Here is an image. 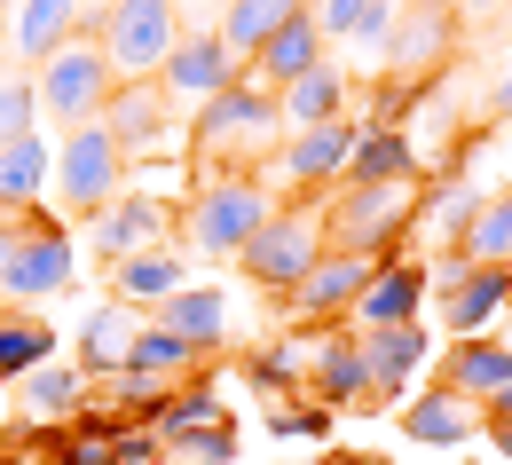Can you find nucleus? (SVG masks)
I'll return each instance as SVG.
<instances>
[{
	"label": "nucleus",
	"instance_id": "72a5a7b5",
	"mask_svg": "<svg viewBox=\"0 0 512 465\" xmlns=\"http://www.w3.org/2000/svg\"><path fill=\"white\" fill-rule=\"evenodd\" d=\"M127 371H150V379H174V387H182V379L197 371V347L150 316V324H142V339H134V363H127Z\"/></svg>",
	"mask_w": 512,
	"mask_h": 465
},
{
	"label": "nucleus",
	"instance_id": "864d4df0",
	"mask_svg": "<svg viewBox=\"0 0 512 465\" xmlns=\"http://www.w3.org/2000/svg\"><path fill=\"white\" fill-rule=\"evenodd\" d=\"M166 465H174V458H166Z\"/></svg>",
	"mask_w": 512,
	"mask_h": 465
},
{
	"label": "nucleus",
	"instance_id": "7c9ffc66",
	"mask_svg": "<svg viewBox=\"0 0 512 465\" xmlns=\"http://www.w3.org/2000/svg\"><path fill=\"white\" fill-rule=\"evenodd\" d=\"M150 426H158V442H166V458H174L190 434H205V426H229V410H221V395H213L205 379H182V387H174V402H166Z\"/></svg>",
	"mask_w": 512,
	"mask_h": 465
},
{
	"label": "nucleus",
	"instance_id": "412c9836",
	"mask_svg": "<svg viewBox=\"0 0 512 465\" xmlns=\"http://www.w3.org/2000/svg\"><path fill=\"white\" fill-rule=\"evenodd\" d=\"M142 324H150L142 308H127V300H103V308L79 324V371H87V379H111V371H127Z\"/></svg>",
	"mask_w": 512,
	"mask_h": 465
},
{
	"label": "nucleus",
	"instance_id": "a211bd4d",
	"mask_svg": "<svg viewBox=\"0 0 512 465\" xmlns=\"http://www.w3.org/2000/svg\"><path fill=\"white\" fill-rule=\"evenodd\" d=\"M182 284H190V253H182V245H150V253H134V261L111 268V300H127L142 316H158Z\"/></svg>",
	"mask_w": 512,
	"mask_h": 465
},
{
	"label": "nucleus",
	"instance_id": "bb28decb",
	"mask_svg": "<svg viewBox=\"0 0 512 465\" xmlns=\"http://www.w3.org/2000/svg\"><path fill=\"white\" fill-rule=\"evenodd\" d=\"M276 111H284V134H308V127H331V119H347V71H339V64L300 71V79L276 95Z\"/></svg>",
	"mask_w": 512,
	"mask_h": 465
},
{
	"label": "nucleus",
	"instance_id": "2f4dec72",
	"mask_svg": "<svg viewBox=\"0 0 512 465\" xmlns=\"http://www.w3.org/2000/svg\"><path fill=\"white\" fill-rule=\"evenodd\" d=\"M48 355H56V332H48L40 316H24V308H0V387L32 379Z\"/></svg>",
	"mask_w": 512,
	"mask_h": 465
},
{
	"label": "nucleus",
	"instance_id": "c9c22d12",
	"mask_svg": "<svg viewBox=\"0 0 512 465\" xmlns=\"http://www.w3.org/2000/svg\"><path fill=\"white\" fill-rule=\"evenodd\" d=\"M24 134H40V87H32V71H8L0 79V142H24Z\"/></svg>",
	"mask_w": 512,
	"mask_h": 465
},
{
	"label": "nucleus",
	"instance_id": "09e8293b",
	"mask_svg": "<svg viewBox=\"0 0 512 465\" xmlns=\"http://www.w3.org/2000/svg\"><path fill=\"white\" fill-rule=\"evenodd\" d=\"M497 111H505V119H512V71H505V87H497Z\"/></svg>",
	"mask_w": 512,
	"mask_h": 465
},
{
	"label": "nucleus",
	"instance_id": "b1692460",
	"mask_svg": "<svg viewBox=\"0 0 512 465\" xmlns=\"http://www.w3.org/2000/svg\"><path fill=\"white\" fill-rule=\"evenodd\" d=\"M87 371L79 363H40L32 379H16V410L32 418V426H64V418H79L87 410Z\"/></svg>",
	"mask_w": 512,
	"mask_h": 465
},
{
	"label": "nucleus",
	"instance_id": "4c0bfd02",
	"mask_svg": "<svg viewBox=\"0 0 512 465\" xmlns=\"http://www.w3.org/2000/svg\"><path fill=\"white\" fill-rule=\"evenodd\" d=\"M245 379L268 387V395H292V387L308 379V363H300V347H260L253 363H245Z\"/></svg>",
	"mask_w": 512,
	"mask_h": 465
},
{
	"label": "nucleus",
	"instance_id": "39448f33",
	"mask_svg": "<svg viewBox=\"0 0 512 465\" xmlns=\"http://www.w3.org/2000/svg\"><path fill=\"white\" fill-rule=\"evenodd\" d=\"M32 87H40V119H56V127H95L103 111H111V95H119V71H111V56L95 48V32H79V40H64L48 64L32 71Z\"/></svg>",
	"mask_w": 512,
	"mask_h": 465
},
{
	"label": "nucleus",
	"instance_id": "1a4fd4ad",
	"mask_svg": "<svg viewBox=\"0 0 512 465\" xmlns=\"http://www.w3.org/2000/svg\"><path fill=\"white\" fill-rule=\"evenodd\" d=\"M245 79V64L221 48V32H182L174 40V56H166V71H158V87H166V103L182 111V119H197L221 87H237Z\"/></svg>",
	"mask_w": 512,
	"mask_h": 465
},
{
	"label": "nucleus",
	"instance_id": "c85d7f7f",
	"mask_svg": "<svg viewBox=\"0 0 512 465\" xmlns=\"http://www.w3.org/2000/svg\"><path fill=\"white\" fill-rule=\"evenodd\" d=\"M158 324L182 332L197 355H213V347L229 339V292H221V284H182V292L158 308Z\"/></svg>",
	"mask_w": 512,
	"mask_h": 465
},
{
	"label": "nucleus",
	"instance_id": "f3484780",
	"mask_svg": "<svg viewBox=\"0 0 512 465\" xmlns=\"http://www.w3.org/2000/svg\"><path fill=\"white\" fill-rule=\"evenodd\" d=\"M434 300H442L449 339H481L512 308V268H465V276H457L449 292H434Z\"/></svg>",
	"mask_w": 512,
	"mask_h": 465
},
{
	"label": "nucleus",
	"instance_id": "e433bc0d",
	"mask_svg": "<svg viewBox=\"0 0 512 465\" xmlns=\"http://www.w3.org/2000/svg\"><path fill=\"white\" fill-rule=\"evenodd\" d=\"M394 24H402V0H379V8H371V16L355 24V40H347V48H355V64H371L379 79H386V48H394Z\"/></svg>",
	"mask_w": 512,
	"mask_h": 465
},
{
	"label": "nucleus",
	"instance_id": "dca6fc26",
	"mask_svg": "<svg viewBox=\"0 0 512 465\" xmlns=\"http://www.w3.org/2000/svg\"><path fill=\"white\" fill-rule=\"evenodd\" d=\"M363 363H371V402H402L410 379L434 363V332L426 324H394V332H355Z\"/></svg>",
	"mask_w": 512,
	"mask_h": 465
},
{
	"label": "nucleus",
	"instance_id": "49530a36",
	"mask_svg": "<svg viewBox=\"0 0 512 465\" xmlns=\"http://www.w3.org/2000/svg\"><path fill=\"white\" fill-rule=\"evenodd\" d=\"M174 8H182V24L197 16V32H205V16H221V0H174Z\"/></svg>",
	"mask_w": 512,
	"mask_h": 465
},
{
	"label": "nucleus",
	"instance_id": "c03bdc74",
	"mask_svg": "<svg viewBox=\"0 0 512 465\" xmlns=\"http://www.w3.org/2000/svg\"><path fill=\"white\" fill-rule=\"evenodd\" d=\"M276 434H300V442H316V434H331V410H316V402H292V410L276 418Z\"/></svg>",
	"mask_w": 512,
	"mask_h": 465
},
{
	"label": "nucleus",
	"instance_id": "0eeeda50",
	"mask_svg": "<svg viewBox=\"0 0 512 465\" xmlns=\"http://www.w3.org/2000/svg\"><path fill=\"white\" fill-rule=\"evenodd\" d=\"M323 253H331V245H323V213H316V205H276V213H268V229L237 253V268L253 276L260 292H292Z\"/></svg>",
	"mask_w": 512,
	"mask_h": 465
},
{
	"label": "nucleus",
	"instance_id": "de8ad7c7",
	"mask_svg": "<svg viewBox=\"0 0 512 465\" xmlns=\"http://www.w3.org/2000/svg\"><path fill=\"white\" fill-rule=\"evenodd\" d=\"M489 8H505V0H457V16H489Z\"/></svg>",
	"mask_w": 512,
	"mask_h": 465
},
{
	"label": "nucleus",
	"instance_id": "9d476101",
	"mask_svg": "<svg viewBox=\"0 0 512 465\" xmlns=\"http://www.w3.org/2000/svg\"><path fill=\"white\" fill-rule=\"evenodd\" d=\"M71 276H79V245H71L64 229H40V237H24V245H16L0 308H40V300L71 292Z\"/></svg>",
	"mask_w": 512,
	"mask_h": 465
},
{
	"label": "nucleus",
	"instance_id": "7ed1b4c3",
	"mask_svg": "<svg viewBox=\"0 0 512 465\" xmlns=\"http://www.w3.org/2000/svg\"><path fill=\"white\" fill-rule=\"evenodd\" d=\"M268 213H276V198L260 190V174H205L190 190V205H182V253H197V261H237L268 229Z\"/></svg>",
	"mask_w": 512,
	"mask_h": 465
},
{
	"label": "nucleus",
	"instance_id": "aec40b11",
	"mask_svg": "<svg viewBox=\"0 0 512 465\" xmlns=\"http://www.w3.org/2000/svg\"><path fill=\"white\" fill-rule=\"evenodd\" d=\"M87 32V0H16V24H8V48L40 71L64 40Z\"/></svg>",
	"mask_w": 512,
	"mask_h": 465
},
{
	"label": "nucleus",
	"instance_id": "423d86ee",
	"mask_svg": "<svg viewBox=\"0 0 512 465\" xmlns=\"http://www.w3.org/2000/svg\"><path fill=\"white\" fill-rule=\"evenodd\" d=\"M127 190V150H119V134L103 127H71L64 142H56V205L64 213H103V205Z\"/></svg>",
	"mask_w": 512,
	"mask_h": 465
},
{
	"label": "nucleus",
	"instance_id": "603ef678",
	"mask_svg": "<svg viewBox=\"0 0 512 465\" xmlns=\"http://www.w3.org/2000/svg\"><path fill=\"white\" fill-rule=\"evenodd\" d=\"M505 16H512V0H505Z\"/></svg>",
	"mask_w": 512,
	"mask_h": 465
},
{
	"label": "nucleus",
	"instance_id": "ddd939ff",
	"mask_svg": "<svg viewBox=\"0 0 512 465\" xmlns=\"http://www.w3.org/2000/svg\"><path fill=\"white\" fill-rule=\"evenodd\" d=\"M449 16L457 0H402V24H394V48H386V79L418 87L426 71L449 56Z\"/></svg>",
	"mask_w": 512,
	"mask_h": 465
},
{
	"label": "nucleus",
	"instance_id": "4468645a",
	"mask_svg": "<svg viewBox=\"0 0 512 465\" xmlns=\"http://www.w3.org/2000/svg\"><path fill=\"white\" fill-rule=\"evenodd\" d=\"M426 292H434V284H426V268L394 253V261L371 268V284H363V300H355V316H347V324H355V332H394V324H418Z\"/></svg>",
	"mask_w": 512,
	"mask_h": 465
},
{
	"label": "nucleus",
	"instance_id": "8fccbe9b",
	"mask_svg": "<svg viewBox=\"0 0 512 465\" xmlns=\"http://www.w3.org/2000/svg\"><path fill=\"white\" fill-rule=\"evenodd\" d=\"M489 410H512V387H505V395H497V402H489Z\"/></svg>",
	"mask_w": 512,
	"mask_h": 465
},
{
	"label": "nucleus",
	"instance_id": "6e6552de",
	"mask_svg": "<svg viewBox=\"0 0 512 465\" xmlns=\"http://www.w3.org/2000/svg\"><path fill=\"white\" fill-rule=\"evenodd\" d=\"M95 253L119 268L134 261V253H150V245H182V205H166V198H142V190H119V198L95 213Z\"/></svg>",
	"mask_w": 512,
	"mask_h": 465
},
{
	"label": "nucleus",
	"instance_id": "473e14b6",
	"mask_svg": "<svg viewBox=\"0 0 512 465\" xmlns=\"http://www.w3.org/2000/svg\"><path fill=\"white\" fill-rule=\"evenodd\" d=\"M473 268H512V190L473 205V229H465V245H457Z\"/></svg>",
	"mask_w": 512,
	"mask_h": 465
},
{
	"label": "nucleus",
	"instance_id": "4be33fe9",
	"mask_svg": "<svg viewBox=\"0 0 512 465\" xmlns=\"http://www.w3.org/2000/svg\"><path fill=\"white\" fill-rule=\"evenodd\" d=\"M48 190H56V142L48 134L0 142V213H32Z\"/></svg>",
	"mask_w": 512,
	"mask_h": 465
},
{
	"label": "nucleus",
	"instance_id": "a878e982",
	"mask_svg": "<svg viewBox=\"0 0 512 465\" xmlns=\"http://www.w3.org/2000/svg\"><path fill=\"white\" fill-rule=\"evenodd\" d=\"M402 434H410L418 450H457V442H473V434H481V402L434 387L426 402H410V410H402Z\"/></svg>",
	"mask_w": 512,
	"mask_h": 465
},
{
	"label": "nucleus",
	"instance_id": "a18cd8bd",
	"mask_svg": "<svg viewBox=\"0 0 512 465\" xmlns=\"http://www.w3.org/2000/svg\"><path fill=\"white\" fill-rule=\"evenodd\" d=\"M481 434L497 442V458L512 465V410H481Z\"/></svg>",
	"mask_w": 512,
	"mask_h": 465
},
{
	"label": "nucleus",
	"instance_id": "a19ab883",
	"mask_svg": "<svg viewBox=\"0 0 512 465\" xmlns=\"http://www.w3.org/2000/svg\"><path fill=\"white\" fill-rule=\"evenodd\" d=\"M379 0H308V16L323 24V40H355V24L371 16Z\"/></svg>",
	"mask_w": 512,
	"mask_h": 465
},
{
	"label": "nucleus",
	"instance_id": "58836bf2",
	"mask_svg": "<svg viewBox=\"0 0 512 465\" xmlns=\"http://www.w3.org/2000/svg\"><path fill=\"white\" fill-rule=\"evenodd\" d=\"M111 465H166V442H158V426H142V418H119V434H111Z\"/></svg>",
	"mask_w": 512,
	"mask_h": 465
},
{
	"label": "nucleus",
	"instance_id": "37998d69",
	"mask_svg": "<svg viewBox=\"0 0 512 465\" xmlns=\"http://www.w3.org/2000/svg\"><path fill=\"white\" fill-rule=\"evenodd\" d=\"M0 465H56V450H48V434H40V426H32V434H16V442L0 434Z\"/></svg>",
	"mask_w": 512,
	"mask_h": 465
},
{
	"label": "nucleus",
	"instance_id": "3c124183",
	"mask_svg": "<svg viewBox=\"0 0 512 465\" xmlns=\"http://www.w3.org/2000/svg\"><path fill=\"white\" fill-rule=\"evenodd\" d=\"M323 465H363V458H323Z\"/></svg>",
	"mask_w": 512,
	"mask_h": 465
},
{
	"label": "nucleus",
	"instance_id": "79ce46f5",
	"mask_svg": "<svg viewBox=\"0 0 512 465\" xmlns=\"http://www.w3.org/2000/svg\"><path fill=\"white\" fill-rule=\"evenodd\" d=\"M40 229H56L40 205H32V213H0V292H8V261H16V245H24V237H40Z\"/></svg>",
	"mask_w": 512,
	"mask_h": 465
},
{
	"label": "nucleus",
	"instance_id": "20e7f679",
	"mask_svg": "<svg viewBox=\"0 0 512 465\" xmlns=\"http://www.w3.org/2000/svg\"><path fill=\"white\" fill-rule=\"evenodd\" d=\"M87 32H95V48L111 56L119 87H142V79H158L166 56H174L182 8H174V0H103V8L87 16Z\"/></svg>",
	"mask_w": 512,
	"mask_h": 465
},
{
	"label": "nucleus",
	"instance_id": "f8f14e48",
	"mask_svg": "<svg viewBox=\"0 0 512 465\" xmlns=\"http://www.w3.org/2000/svg\"><path fill=\"white\" fill-rule=\"evenodd\" d=\"M371 268L379 261H355V253H323L292 292H284V308L300 316V324H323L331 332V316H355V300H363V284H371Z\"/></svg>",
	"mask_w": 512,
	"mask_h": 465
},
{
	"label": "nucleus",
	"instance_id": "c756f323",
	"mask_svg": "<svg viewBox=\"0 0 512 465\" xmlns=\"http://www.w3.org/2000/svg\"><path fill=\"white\" fill-rule=\"evenodd\" d=\"M402 174H426L410 127H363L355 134V158H347V182H402Z\"/></svg>",
	"mask_w": 512,
	"mask_h": 465
},
{
	"label": "nucleus",
	"instance_id": "2eb2a0df",
	"mask_svg": "<svg viewBox=\"0 0 512 465\" xmlns=\"http://www.w3.org/2000/svg\"><path fill=\"white\" fill-rule=\"evenodd\" d=\"M308 363V387H316L323 410H347V402H371V363H363V339L355 332H323L300 347Z\"/></svg>",
	"mask_w": 512,
	"mask_h": 465
},
{
	"label": "nucleus",
	"instance_id": "f257e3e1",
	"mask_svg": "<svg viewBox=\"0 0 512 465\" xmlns=\"http://www.w3.org/2000/svg\"><path fill=\"white\" fill-rule=\"evenodd\" d=\"M426 205V174H402V182H339V198L323 205V245L331 253H355V261H394V245L410 237Z\"/></svg>",
	"mask_w": 512,
	"mask_h": 465
},
{
	"label": "nucleus",
	"instance_id": "cd10ccee",
	"mask_svg": "<svg viewBox=\"0 0 512 465\" xmlns=\"http://www.w3.org/2000/svg\"><path fill=\"white\" fill-rule=\"evenodd\" d=\"M174 119H182V111H174V103H166V87H158V79H142V87H119V95H111V111H103V127L119 134V150H150V142H158V134L174 127Z\"/></svg>",
	"mask_w": 512,
	"mask_h": 465
},
{
	"label": "nucleus",
	"instance_id": "393cba45",
	"mask_svg": "<svg viewBox=\"0 0 512 465\" xmlns=\"http://www.w3.org/2000/svg\"><path fill=\"white\" fill-rule=\"evenodd\" d=\"M316 64H323V24L308 16V8H300V16H292V24H284V32H276V40H268V48H260L245 71H253L268 95H284L300 71H316Z\"/></svg>",
	"mask_w": 512,
	"mask_h": 465
},
{
	"label": "nucleus",
	"instance_id": "6ab92c4d",
	"mask_svg": "<svg viewBox=\"0 0 512 465\" xmlns=\"http://www.w3.org/2000/svg\"><path fill=\"white\" fill-rule=\"evenodd\" d=\"M442 387L489 410V402L512 387V339H457L442 355Z\"/></svg>",
	"mask_w": 512,
	"mask_h": 465
},
{
	"label": "nucleus",
	"instance_id": "f03ea898",
	"mask_svg": "<svg viewBox=\"0 0 512 465\" xmlns=\"http://www.w3.org/2000/svg\"><path fill=\"white\" fill-rule=\"evenodd\" d=\"M276 134H284V111H276V95L260 87L253 71H245L237 87H221V95L190 119V142H197V158H205L213 174H245V166H260V158L276 150Z\"/></svg>",
	"mask_w": 512,
	"mask_h": 465
},
{
	"label": "nucleus",
	"instance_id": "9b49d317",
	"mask_svg": "<svg viewBox=\"0 0 512 465\" xmlns=\"http://www.w3.org/2000/svg\"><path fill=\"white\" fill-rule=\"evenodd\" d=\"M355 134H363V119H331V127L284 134V150H276V166H284V182H292L300 198H316L323 182H347V158H355Z\"/></svg>",
	"mask_w": 512,
	"mask_h": 465
},
{
	"label": "nucleus",
	"instance_id": "f704fd0d",
	"mask_svg": "<svg viewBox=\"0 0 512 465\" xmlns=\"http://www.w3.org/2000/svg\"><path fill=\"white\" fill-rule=\"evenodd\" d=\"M473 190H465V182H457V190H442V198H426L418 205V221H410V237H434V245H449V253H457V245H465V229H473Z\"/></svg>",
	"mask_w": 512,
	"mask_h": 465
},
{
	"label": "nucleus",
	"instance_id": "ea45409f",
	"mask_svg": "<svg viewBox=\"0 0 512 465\" xmlns=\"http://www.w3.org/2000/svg\"><path fill=\"white\" fill-rule=\"evenodd\" d=\"M174 465H237V426H205V434H190V442L174 450Z\"/></svg>",
	"mask_w": 512,
	"mask_h": 465
},
{
	"label": "nucleus",
	"instance_id": "5701e85b",
	"mask_svg": "<svg viewBox=\"0 0 512 465\" xmlns=\"http://www.w3.org/2000/svg\"><path fill=\"white\" fill-rule=\"evenodd\" d=\"M308 0H221V16H213V32H221V48L237 56V64H253L260 48L300 16Z\"/></svg>",
	"mask_w": 512,
	"mask_h": 465
}]
</instances>
